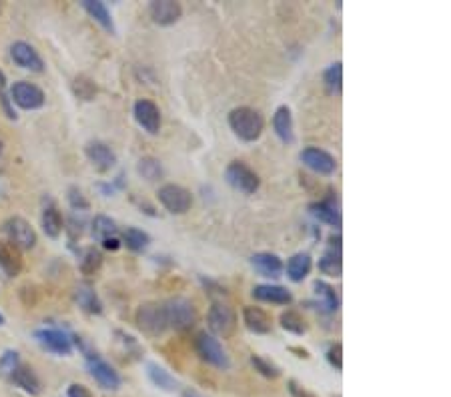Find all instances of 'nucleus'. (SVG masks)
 <instances>
[{"mask_svg":"<svg viewBox=\"0 0 451 397\" xmlns=\"http://www.w3.org/2000/svg\"><path fill=\"white\" fill-rule=\"evenodd\" d=\"M229 127L231 130L245 141V143H255L259 137L263 135L265 121L261 112L251 109V107H237L229 112Z\"/></svg>","mask_w":451,"mask_h":397,"instance_id":"1","label":"nucleus"},{"mask_svg":"<svg viewBox=\"0 0 451 397\" xmlns=\"http://www.w3.org/2000/svg\"><path fill=\"white\" fill-rule=\"evenodd\" d=\"M162 309H165L167 325L177 331L191 329L197 323V309L187 297H173L162 303Z\"/></svg>","mask_w":451,"mask_h":397,"instance_id":"2","label":"nucleus"},{"mask_svg":"<svg viewBox=\"0 0 451 397\" xmlns=\"http://www.w3.org/2000/svg\"><path fill=\"white\" fill-rule=\"evenodd\" d=\"M135 319H137L139 329H141L143 334L153 335V337L165 334V329H169L167 317H165V309H162V303H143V305L137 309Z\"/></svg>","mask_w":451,"mask_h":397,"instance_id":"3","label":"nucleus"},{"mask_svg":"<svg viewBox=\"0 0 451 397\" xmlns=\"http://www.w3.org/2000/svg\"><path fill=\"white\" fill-rule=\"evenodd\" d=\"M225 181L235 191L243 193V195H253L261 185L257 173L251 167H247L243 160L229 163V167L225 169Z\"/></svg>","mask_w":451,"mask_h":397,"instance_id":"4","label":"nucleus"},{"mask_svg":"<svg viewBox=\"0 0 451 397\" xmlns=\"http://www.w3.org/2000/svg\"><path fill=\"white\" fill-rule=\"evenodd\" d=\"M194 347H197V353L201 355V359L207 361L209 366L217 367V369H229L231 367L229 355H227L221 341L215 335L207 334V331L199 334L197 341H194Z\"/></svg>","mask_w":451,"mask_h":397,"instance_id":"5","label":"nucleus"},{"mask_svg":"<svg viewBox=\"0 0 451 397\" xmlns=\"http://www.w3.org/2000/svg\"><path fill=\"white\" fill-rule=\"evenodd\" d=\"M2 231L8 237V243H13L17 249H33L36 245V231L33 225L22 219V217H8L2 223Z\"/></svg>","mask_w":451,"mask_h":397,"instance_id":"6","label":"nucleus"},{"mask_svg":"<svg viewBox=\"0 0 451 397\" xmlns=\"http://www.w3.org/2000/svg\"><path fill=\"white\" fill-rule=\"evenodd\" d=\"M10 100L13 105L20 107L22 111H36V109H43L45 107V93L40 87H36L29 80H18L13 84L10 89Z\"/></svg>","mask_w":451,"mask_h":397,"instance_id":"7","label":"nucleus"},{"mask_svg":"<svg viewBox=\"0 0 451 397\" xmlns=\"http://www.w3.org/2000/svg\"><path fill=\"white\" fill-rule=\"evenodd\" d=\"M159 203H161L171 215H185L191 205H193V195L187 191L185 187L175 185V183H167L159 189Z\"/></svg>","mask_w":451,"mask_h":397,"instance_id":"8","label":"nucleus"},{"mask_svg":"<svg viewBox=\"0 0 451 397\" xmlns=\"http://www.w3.org/2000/svg\"><path fill=\"white\" fill-rule=\"evenodd\" d=\"M207 323H209V329L215 335L229 337L235 331V325H237L235 309L229 303L215 301L211 305L209 313H207Z\"/></svg>","mask_w":451,"mask_h":397,"instance_id":"9","label":"nucleus"},{"mask_svg":"<svg viewBox=\"0 0 451 397\" xmlns=\"http://www.w3.org/2000/svg\"><path fill=\"white\" fill-rule=\"evenodd\" d=\"M299 159L305 165L307 169H311L313 173L323 177H331L337 171V159L323 151L319 147H305L301 153H299Z\"/></svg>","mask_w":451,"mask_h":397,"instance_id":"10","label":"nucleus"},{"mask_svg":"<svg viewBox=\"0 0 451 397\" xmlns=\"http://www.w3.org/2000/svg\"><path fill=\"white\" fill-rule=\"evenodd\" d=\"M34 339L38 341L40 347H45L54 355H70L75 345H72V337L61 329L54 327H43L34 331Z\"/></svg>","mask_w":451,"mask_h":397,"instance_id":"11","label":"nucleus"},{"mask_svg":"<svg viewBox=\"0 0 451 397\" xmlns=\"http://www.w3.org/2000/svg\"><path fill=\"white\" fill-rule=\"evenodd\" d=\"M86 367H89L91 377H93L102 389H107V391H116V389L123 385L121 375H119L105 359H100L97 353L86 355Z\"/></svg>","mask_w":451,"mask_h":397,"instance_id":"12","label":"nucleus"},{"mask_svg":"<svg viewBox=\"0 0 451 397\" xmlns=\"http://www.w3.org/2000/svg\"><path fill=\"white\" fill-rule=\"evenodd\" d=\"M132 114H135V121L139 123V127L146 130L148 135H159L161 130V111L159 107L148 100V98H139L135 103V109H132Z\"/></svg>","mask_w":451,"mask_h":397,"instance_id":"13","label":"nucleus"},{"mask_svg":"<svg viewBox=\"0 0 451 397\" xmlns=\"http://www.w3.org/2000/svg\"><path fill=\"white\" fill-rule=\"evenodd\" d=\"M10 57L13 61L20 66V68H26V70H33V73H43L45 70V63L40 59V54L36 52V48L24 40H17L10 45Z\"/></svg>","mask_w":451,"mask_h":397,"instance_id":"14","label":"nucleus"},{"mask_svg":"<svg viewBox=\"0 0 451 397\" xmlns=\"http://www.w3.org/2000/svg\"><path fill=\"white\" fill-rule=\"evenodd\" d=\"M84 155H86V159L93 163V167L97 169L98 173H109L116 165L114 151L102 141H91L84 147Z\"/></svg>","mask_w":451,"mask_h":397,"instance_id":"15","label":"nucleus"},{"mask_svg":"<svg viewBox=\"0 0 451 397\" xmlns=\"http://www.w3.org/2000/svg\"><path fill=\"white\" fill-rule=\"evenodd\" d=\"M148 15L159 27H171L181 20L183 8L178 2H173V0H155L148 6Z\"/></svg>","mask_w":451,"mask_h":397,"instance_id":"16","label":"nucleus"},{"mask_svg":"<svg viewBox=\"0 0 451 397\" xmlns=\"http://www.w3.org/2000/svg\"><path fill=\"white\" fill-rule=\"evenodd\" d=\"M251 265L261 277H269V279H279L285 271L281 257L275 253H255L251 257Z\"/></svg>","mask_w":451,"mask_h":397,"instance_id":"17","label":"nucleus"},{"mask_svg":"<svg viewBox=\"0 0 451 397\" xmlns=\"http://www.w3.org/2000/svg\"><path fill=\"white\" fill-rule=\"evenodd\" d=\"M319 271L329 277H341L343 261H341V237H331V245L319 259Z\"/></svg>","mask_w":451,"mask_h":397,"instance_id":"18","label":"nucleus"},{"mask_svg":"<svg viewBox=\"0 0 451 397\" xmlns=\"http://www.w3.org/2000/svg\"><path fill=\"white\" fill-rule=\"evenodd\" d=\"M243 321H245V325H247L249 331L259 335L269 334L271 327H273L269 313L265 309H261V307H253V305H247L243 309Z\"/></svg>","mask_w":451,"mask_h":397,"instance_id":"19","label":"nucleus"},{"mask_svg":"<svg viewBox=\"0 0 451 397\" xmlns=\"http://www.w3.org/2000/svg\"><path fill=\"white\" fill-rule=\"evenodd\" d=\"M0 269L8 277H17L22 271V255L13 243L0 239Z\"/></svg>","mask_w":451,"mask_h":397,"instance_id":"20","label":"nucleus"},{"mask_svg":"<svg viewBox=\"0 0 451 397\" xmlns=\"http://www.w3.org/2000/svg\"><path fill=\"white\" fill-rule=\"evenodd\" d=\"M10 382L15 383L17 387H20L22 391L31 394V396H38V394H40V380H38V375L34 373L33 367L24 366V364H20V366L13 371Z\"/></svg>","mask_w":451,"mask_h":397,"instance_id":"21","label":"nucleus"},{"mask_svg":"<svg viewBox=\"0 0 451 397\" xmlns=\"http://www.w3.org/2000/svg\"><path fill=\"white\" fill-rule=\"evenodd\" d=\"M273 130L275 135L283 141L285 144H291L295 141V133H293V117H291V109L287 105H281L273 114Z\"/></svg>","mask_w":451,"mask_h":397,"instance_id":"22","label":"nucleus"},{"mask_svg":"<svg viewBox=\"0 0 451 397\" xmlns=\"http://www.w3.org/2000/svg\"><path fill=\"white\" fill-rule=\"evenodd\" d=\"M253 297L257 301L275 303V305H289L293 301V295L285 287L281 285H257L253 287Z\"/></svg>","mask_w":451,"mask_h":397,"instance_id":"23","label":"nucleus"},{"mask_svg":"<svg viewBox=\"0 0 451 397\" xmlns=\"http://www.w3.org/2000/svg\"><path fill=\"white\" fill-rule=\"evenodd\" d=\"M40 225H43V231H45L47 237H61V233H63V229H65V221H63V215H61V211L56 209V205L49 203V205L43 209Z\"/></svg>","mask_w":451,"mask_h":397,"instance_id":"24","label":"nucleus"},{"mask_svg":"<svg viewBox=\"0 0 451 397\" xmlns=\"http://www.w3.org/2000/svg\"><path fill=\"white\" fill-rule=\"evenodd\" d=\"M75 301L89 315H100L102 313V301L98 299L95 289L89 285H79L75 289Z\"/></svg>","mask_w":451,"mask_h":397,"instance_id":"25","label":"nucleus"},{"mask_svg":"<svg viewBox=\"0 0 451 397\" xmlns=\"http://www.w3.org/2000/svg\"><path fill=\"white\" fill-rule=\"evenodd\" d=\"M311 269H313V259L309 253H295L287 261V277L293 283L305 281Z\"/></svg>","mask_w":451,"mask_h":397,"instance_id":"26","label":"nucleus"},{"mask_svg":"<svg viewBox=\"0 0 451 397\" xmlns=\"http://www.w3.org/2000/svg\"><path fill=\"white\" fill-rule=\"evenodd\" d=\"M309 213L317 219V221L325 223L329 227H335L339 229L341 227V213L339 209L331 201H317V203H311L309 205Z\"/></svg>","mask_w":451,"mask_h":397,"instance_id":"27","label":"nucleus"},{"mask_svg":"<svg viewBox=\"0 0 451 397\" xmlns=\"http://www.w3.org/2000/svg\"><path fill=\"white\" fill-rule=\"evenodd\" d=\"M81 6L89 13V15L93 16L95 20H97L98 24L105 29L107 32H111L114 34L116 29H114V22H113V16L109 13V8H107V4L105 2H100V0H81Z\"/></svg>","mask_w":451,"mask_h":397,"instance_id":"28","label":"nucleus"},{"mask_svg":"<svg viewBox=\"0 0 451 397\" xmlns=\"http://www.w3.org/2000/svg\"><path fill=\"white\" fill-rule=\"evenodd\" d=\"M146 375H148V380L153 382L155 387H159L162 391H169V394H173L175 389L178 387V382L159 364H146Z\"/></svg>","mask_w":451,"mask_h":397,"instance_id":"29","label":"nucleus"},{"mask_svg":"<svg viewBox=\"0 0 451 397\" xmlns=\"http://www.w3.org/2000/svg\"><path fill=\"white\" fill-rule=\"evenodd\" d=\"M315 293H317V297H319V305L323 307V311L325 313H335L339 309V295L335 293V289L329 285V283H325V281H315Z\"/></svg>","mask_w":451,"mask_h":397,"instance_id":"30","label":"nucleus"},{"mask_svg":"<svg viewBox=\"0 0 451 397\" xmlns=\"http://www.w3.org/2000/svg\"><path fill=\"white\" fill-rule=\"evenodd\" d=\"M123 243L129 247L130 251L143 253L146 247L151 245V235L145 233V231H141V229H137V227H129V229H125V233H123Z\"/></svg>","mask_w":451,"mask_h":397,"instance_id":"31","label":"nucleus"},{"mask_svg":"<svg viewBox=\"0 0 451 397\" xmlns=\"http://www.w3.org/2000/svg\"><path fill=\"white\" fill-rule=\"evenodd\" d=\"M72 93H75V96H77L79 100L91 103V100H95V96H97L98 87L93 79L84 77V75H79V77H75V80H72Z\"/></svg>","mask_w":451,"mask_h":397,"instance_id":"32","label":"nucleus"},{"mask_svg":"<svg viewBox=\"0 0 451 397\" xmlns=\"http://www.w3.org/2000/svg\"><path fill=\"white\" fill-rule=\"evenodd\" d=\"M100 267H102V253L97 251L95 247L84 249L81 253V261H79V269H81L82 275L91 277V275L98 273Z\"/></svg>","mask_w":451,"mask_h":397,"instance_id":"33","label":"nucleus"},{"mask_svg":"<svg viewBox=\"0 0 451 397\" xmlns=\"http://www.w3.org/2000/svg\"><path fill=\"white\" fill-rule=\"evenodd\" d=\"M281 327L285 331H289L293 335H305L307 334V321L301 313L293 311V309H287L281 313Z\"/></svg>","mask_w":451,"mask_h":397,"instance_id":"34","label":"nucleus"},{"mask_svg":"<svg viewBox=\"0 0 451 397\" xmlns=\"http://www.w3.org/2000/svg\"><path fill=\"white\" fill-rule=\"evenodd\" d=\"M323 82L331 95H339L343 89V64L333 63L323 70Z\"/></svg>","mask_w":451,"mask_h":397,"instance_id":"35","label":"nucleus"},{"mask_svg":"<svg viewBox=\"0 0 451 397\" xmlns=\"http://www.w3.org/2000/svg\"><path fill=\"white\" fill-rule=\"evenodd\" d=\"M137 171H139V175L143 177L145 181H159L165 175V171H162V165L157 159H153V157H143V159L139 160V165H137Z\"/></svg>","mask_w":451,"mask_h":397,"instance_id":"36","label":"nucleus"},{"mask_svg":"<svg viewBox=\"0 0 451 397\" xmlns=\"http://www.w3.org/2000/svg\"><path fill=\"white\" fill-rule=\"evenodd\" d=\"M93 237L98 239V241L116 237V223L107 215H97L93 219Z\"/></svg>","mask_w":451,"mask_h":397,"instance_id":"37","label":"nucleus"},{"mask_svg":"<svg viewBox=\"0 0 451 397\" xmlns=\"http://www.w3.org/2000/svg\"><path fill=\"white\" fill-rule=\"evenodd\" d=\"M251 366L255 367V371H259L267 380H277L281 375V369L275 366L273 361H269V359L261 357V355H251Z\"/></svg>","mask_w":451,"mask_h":397,"instance_id":"38","label":"nucleus"},{"mask_svg":"<svg viewBox=\"0 0 451 397\" xmlns=\"http://www.w3.org/2000/svg\"><path fill=\"white\" fill-rule=\"evenodd\" d=\"M18 366H20V357L15 350H6L0 355V375L10 377Z\"/></svg>","mask_w":451,"mask_h":397,"instance_id":"39","label":"nucleus"},{"mask_svg":"<svg viewBox=\"0 0 451 397\" xmlns=\"http://www.w3.org/2000/svg\"><path fill=\"white\" fill-rule=\"evenodd\" d=\"M0 105H2V109H4L8 119L17 121V112H15V107H13V100H10V95L6 93V75L2 70H0Z\"/></svg>","mask_w":451,"mask_h":397,"instance_id":"40","label":"nucleus"},{"mask_svg":"<svg viewBox=\"0 0 451 397\" xmlns=\"http://www.w3.org/2000/svg\"><path fill=\"white\" fill-rule=\"evenodd\" d=\"M66 201H68V205L72 207L75 211H86L89 209V201H86V197L82 195V191L79 187H70L68 191H66Z\"/></svg>","mask_w":451,"mask_h":397,"instance_id":"41","label":"nucleus"},{"mask_svg":"<svg viewBox=\"0 0 451 397\" xmlns=\"http://www.w3.org/2000/svg\"><path fill=\"white\" fill-rule=\"evenodd\" d=\"M327 361L331 364V367H335L337 371L343 369V345L341 343H333L327 350Z\"/></svg>","mask_w":451,"mask_h":397,"instance_id":"42","label":"nucleus"},{"mask_svg":"<svg viewBox=\"0 0 451 397\" xmlns=\"http://www.w3.org/2000/svg\"><path fill=\"white\" fill-rule=\"evenodd\" d=\"M82 227H84V221H82V219L70 217V221H68V227H66V231H68V235H70V241H77V239H81Z\"/></svg>","mask_w":451,"mask_h":397,"instance_id":"43","label":"nucleus"},{"mask_svg":"<svg viewBox=\"0 0 451 397\" xmlns=\"http://www.w3.org/2000/svg\"><path fill=\"white\" fill-rule=\"evenodd\" d=\"M66 397H93V394H91L89 387H84L81 383H72L66 389Z\"/></svg>","mask_w":451,"mask_h":397,"instance_id":"44","label":"nucleus"},{"mask_svg":"<svg viewBox=\"0 0 451 397\" xmlns=\"http://www.w3.org/2000/svg\"><path fill=\"white\" fill-rule=\"evenodd\" d=\"M100 243H102V247H105L107 251H119V249H121V245H123V243H121L116 237L105 239V241H100Z\"/></svg>","mask_w":451,"mask_h":397,"instance_id":"45","label":"nucleus"},{"mask_svg":"<svg viewBox=\"0 0 451 397\" xmlns=\"http://www.w3.org/2000/svg\"><path fill=\"white\" fill-rule=\"evenodd\" d=\"M289 391L293 397H313L311 394H307L303 387H299L297 382H289Z\"/></svg>","mask_w":451,"mask_h":397,"instance_id":"46","label":"nucleus"},{"mask_svg":"<svg viewBox=\"0 0 451 397\" xmlns=\"http://www.w3.org/2000/svg\"><path fill=\"white\" fill-rule=\"evenodd\" d=\"M289 351H293V353H299L297 357H303V359H309V351H307V350H301V347H289Z\"/></svg>","mask_w":451,"mask_h":397,"instance_id":"47","label":"nucleus"},{"mask_svg":"<svg viewBox=\"0 0 451 397\" xmlns=\"http://www.w3.org/2000/svg\"><path fill=\"white\" fill-rule=\"evenodd\" d=\"M2 153H4V144H2V139H0V159H2Z\"/></svg>","mask_w":451,"mask_h":397,"instance_id":"48","label":"nucleus"},{"mask_svg":"<svg viewBox=\"0 0 451 397\" xmlns=\"http://www.w3.org/2000/svg\"><path fill=\"white\" fill-rule=\"evenodd\" d=\"M4 323H6V319H4V315L0 313V325H4Z\"/></svg>","mask_w":451,"mask_h":397,"instance_id":"49","label":"nucleus"}]
</instances>
